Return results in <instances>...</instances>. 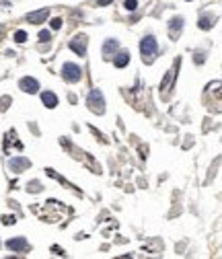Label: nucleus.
<instances>
[{
    "mask_svg": "<svg viewBox=\"0 0 222 259\" xmlns=\"http://www.w3.org/2000/svg\"><path fill=\"white\" fill-rule=\"evenodd\" d=\"M41 101H43V105L49 107V109H54L56 105H58V97H56L52 91H43V93H41Z\"/></svg>",
    "mask_w": 222,
    "mask_h": 259,
    "instance_id": "obj_11",
    "label": "nucleus"
},
{
    "mask_svg": "<svg viewBox=\"0 0 222 259\" xmlns=\"http://www.w3.org/2000/svg\"><path fill=\"white\" fill-rule=\"evenodd\" d=\"M86 43H89L86 35H76L74 39H70V49L78 56H86Z\"/></svg>",
    "mask_w": 222,
    "mask_h": 259,
    "instance_id": "obj_4",
    "label": "nucleus"
},
{
    "mask_svg": "<svg viewBox=\"0 0 222 259\" xmlns=\"http://www.w3.org/2000/svg\"><path fill=\"white\" fill-rule=\"evenodd\" d=\"M86 105L93 113L97 115H103L105 113V99H103V93L99 91V88H93L89 93V99H86Z\"/></svg>",
    "mask_w": 222,
    "mask_h": 259,
    "instance_id": "obj_1",
    "label": "nucleus"
},
{
    "mask_svg": "<svg viewBox=\"0 0 222 259\" xmlns=\"http://www.w3.org/2000/svg\"><path fill=\"white\" fill-rule=\"evenodd\" d=\"M19 88H21V91H25V93L35 95L37 91H39V82H37L35 78H31V76H25V78L19 80Z\"/></svg>",
    "mask_w": 222,
    "mask_h": 259,
    "instance_id": "obj_5",
    "label": "nucleus"
},
{
    "mask_svg": "<svg viewBox=\"0 0 222 259\" xmlns=\"http://www.w3.org/2000/svg\"><path fill=\"white\" fill-rule=\"evenodd\" d=\"M130 62V54L128 52H119L117 56L113 58V64H115V68H126Z\"/></svg>",
    "mask_w": 222,
    "mask_h": 259,
    "instance_id": "obj_13",
    "label": "nucleus"
},
{
    "mask_svg": "<svg viewBox=\"0 0 222 259\" xmlns=\"http://www.w3.org/2000/svg\"><path fill=\"white\" fill-rule=\"evenodd\" d=\"M15 41H17V43H25V41H27V33H25V31H17V33H15Z\"/></svg>",
    "mask_w": 222,
    "mask_h": 259,
    "instance_id": "obj_16",
    "label": "nucleus"
},
{
    "mask_svg": "<svg viewBox=\"0 0 222 259\" xmlns=\"http://www.w3.org/2000/svg\"><path fill=\"white\" fill-rule=\"evenodd\" d=\"M62 27V19H52V29H60Z\"/></svg>",
    "mask_w": 222,
    "mask_h": 259,
    "instance_id": "obj_21",
    "label": "nucleus"
},
{
    "mask_svg": "<svg viewBox=\"0 0 222 259\" xmlns=\"http://www.w3.org/2000/svg\"><path fill=\"white\" fill-rule=\"evenodd\" d=\"M49 39H52V33H49V31H39V41H43V43H45V41H49Z\"/></svg>",
    "mask_w": 222,
    "mask_h": 259,
    "instance_id": "obj_18",
    "label": "nucleus"
},
{
    "mask_svg": "<svg viewBox=\"0 0 222 259\" xmlns=\"http://www.w3.org/2000/svg\"><path fill=\"white\" fill-rule=\"evenodd\" d=\"M212 19H210V17H202V19H200V23H197V27H200V29L202 31H208V29H212Z\"/></svg>",
    "mask_w": 222,
    "mask_h": 259,
    "instance_id": "obj_14",
    "label": "nucleus"
},
{
    "mask_svg": "<svg viewBox=\"0 0 222 259\" xmlns=\"http://www.w3.org/2000/svg\"><path fill=\"white\" fill-rule=\"evenodd\" d=\"M2 222H4L6 226H8V224H15V222H17V218H15V216H4V218H2Z\"/></svg>",
    "mask_w": 222,
    "mask_h": 259,
    "instance_id": "obj_20",
    "label": "nucleus"
},
{
    "mask_svg": "<svg viewBox=\"0 0 222 259\" xmlns=\"http://www.w3.org/2000/svg\"><path fill=\"white\" fill-rule=\"evenodd\" d=\"M181 29H183V19H181V17L171 19V23H169V35H171L173 39H177V37H179Z\"/></svg>",
    "mask_w": 222,
    "mask_h": 259,
    "instance_id": "obj_8",
    "label": "nucleus"
},
{
    "mask_svg": "<svg viewBox=\"0 0 222 259\" xmlns=\"http://www.w3.org/2000/svg\"><path fill=\"white\" fill-rule=\"evenodd\" d=\"M8 167L15 173H23L25 169H29V167H31V161H29V158H25V157H15V158H10V161H8Z\"/></svg>",
    "mask_w": 222,
    "mask_h": 259,
    "instance_id": "obj_6",
    "label": "nucleus"
},
{
    "mask_svg": "<svg viewBox=\"0 0 222 259\" xmlns=\"http://www.w3.org/2000/svg\"><path fill=\"white\" fill-rule=\"evenodd\" d=\"M6 247H8L10 251H27L29 249V243H27L25 237H15V239L6 241Z\"/></svg>",
    "mask_w": 222,
    "mask_h": 259,
    "instance_id": "obj_7",
    "label": "nucleus"
},
{
    "mask_svg": "<svg viewBox=\"0 0 222 259\" xmlns=\"http://www.w3.org/2000/svg\"><path fill=\"white\" fill-rule=\"evenodd\" d=\"M123 6H126L128 10H136V8H138V2H136V0H126Z\"/></svg>",
    "mask_w": 222,
    "mask_h": 259,
    "instance_id": "obj_17",
    "label": "nucleus"
},
{
    "mask_svg": "<svg viewBox=\"0 0 222 259\" xmlns=\"http://www.w3.org/2000/svg\"><path fill=\"white\" fill-rule=\"evenodd\" d=\"M113 0H97V6H107V4H111Z\"/></svg>",
    "mask_w": 222,
    "mask_h": 259,
    "instance_id": "obj_22",
    "label": "nucleus"
},
{
    "mask_svg": "<svg viewBox=\"0 0 222 259\" xmlns=\"http://www.w3.org/2000/svg\"><path fill=\"white\" fill-rule=\"evenodd\" d=\"M117 47H119V41L117 39H105V43H103V56H105V58H111V56L117 52Z\"/></svg>",
    "mask_w": 222,
    "mask_h": 259,
    "instance_id": "obj_10",
    "label": "nucleus"
},
{
    "mask_svg": "<svg viewBox=\"0 0 222 259\" xmlns=\"http://www.w3.org/2000/svg\"><path fill=\"white\" fill-rule=\"evenodd\" d=\"M179 62H181V60H177V62H175V66H177ZM175 66H173V68L169 70V72H167V76H165V80L160 82V93H167V91H169V87H171L173 78H175Z\"/></svg>",
    "mask_w": 222,
    "mask_h": 259,
    "instance_id": "obj_12",
    "label": "nucleus"
},
{
    "mask_svg": "<svg viewBox=\"0 0 222 259\" xmlns=\"http://www.w3.org/2000/svg\"><path fill=\"white\" fill-rule=\"evenodd\" d=\"M62 76H64V80H68V82H78V80L82 78V70H80V66H76V64L66 62L64 66H62Z\"/></svg>",
    "mask_w": 222,
    "mask_h": 259,
    "instance_id": "obj_2",
    "label": "nucleus"
},
{
    "mask_svg": "<svg viewBox=\"0 0 222 259\" xmlns=\"http://www.w3.org/2000/svg\"><path fill=\"white\" fill-rule=\"evenodd\" d=\"M47 17H49V10L41 8V10H35V12H29V15H27V21L33 23V25H37V23H43Z\"/></svg>",
    "mask_w": 222,
    "mask_h": 259,
    "instance_id": "obj_9",
    "label": "nucleus"
},
{
    "mask_svg": "<svg viewBox=\"0 0 222 259\" xmlns=\"http://www.w3.org/2000/svg\"><path fill=\"white\" fill-rule=\"evenodd\" d=\"M158 49V43L156 39H154V35H146L142 41H140V52H142V56L146 58V56H154Z\"/></svg>",
    "mask_w": 222,
    "mask_h": 259,
    "instance_id": "obj_3",
    "label": "nucleus"
},
{
    "mask_svg": "<svg viewBox=\"0 0 222 259\" xmlns=\"http://www.w3.org/2000/svg\"><path fill=\"white\" fill-rule=\"evenodd\" d=\"M27 191H33V193H39V191H41V183H39V181H31L29 185H27Z\"/></svg>",
    "mask_w": 222,
    "mask_h": 259,
    "instance_id": "obj_15",
    "label": "nucleus"
},
{
    "mask_svg": "<svg viewBox=\"0 0 222 259\" xmlns=\"http://www.w3.org/2000/svg\"><path fill=\"white\" fill-rule=\"evenodd\" d=\"M8 103H10L8 97H2V99H0V111H4V109L8 107Z\"/></svg>",
    "mask_w": 222,
    "mask_h": 259,
    "instance_id": "obj_19",
    "label": "nucleus"
}]
</instances>
